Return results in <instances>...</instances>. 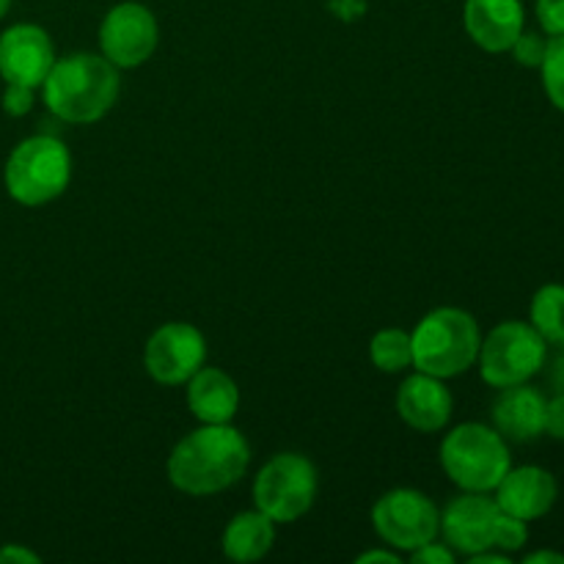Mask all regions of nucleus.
Returning <instances> with one entry per match:
<instances>
[{
    "mask_svg": "<svg viewBox=\"0 0 564 564\" xmlns=\"http://www.w3.org/2000/svg\"><path fill=\"white\" fill-rule=\"evenodd\" d=\"M545 433L551 438L564 441V394H556L554 400H549L545 405Z\"/></svg>",
    "mask_w": 564,
    "mask_h": 564,
    "instance_id": "28",
    "label": "nucleus"
},
{
    "mask_svg": "<svg viewBox=\"0 0 564 564\" xmlns=\"http://www.w3.org/2000/svg\"><path fill=\"white\" fill-rule=\"evenodd\" d=\"M540 75H543V88L549 102L564 113V33L562 36H549Z\"/></svg>",
    "mask_w": 564,
    "mask_h": 564,
    "instance_id": "21",
    "label": "nucleus"
},
{
    "mask_svg": "<svg viewBox=\"0 0 564 564\" xmlns=\"http://www.w3.org/2000/svg\"><path fill=\"white\" fill-rule=\"evenodd\" d=\"M523 564H564V554H556V551H534V554L523 556Z\"/></svg>",
    "mask_w": 564,
    "mask_h": 564,
    "instance_id": "32",
    "label": "nucleus"
},
{
    "mask_svg": "<svg viewBox=\"0 0 564 564\" xmlns=\"http://www.w3.org/2000/svg\"><path fill=\"white\" fill-rule=\"evenodd\" d=\"M42 556L25 545H3L0 549V564H39Z\"/></svg>",
    "mask_w": 564,
    "mask_h": 564,
    "instance_id": "29",
    "label": "nucleus"
},
{
    "mask_svg": "<svg viewBox=\"0 0 564 564\" xmlns=\"http://www.w3.org/2000/svg\"><path fill=\"white\" fill-rule=\"evenodd\" d=\"M53 64V39L44 28L33 25V22H20L0 36V77L6 83L42 88Z\"/></svg>",
    "mask_w": 564,
    "mask_h": 564,
    "instance_id": "12",
    "label": "nucleus"
},
{
    "mask_svg": "<svg viewBox=\"0 0 564 564\" xmlns=\"http://www.w3.org/2000/svg\"><path fill=\"white\" fill-rule=\"evenodd\" d=\"M529 543V523L521 521L516 516H507L501 512L499 521H496V534H494V549L505 551V554H518L523 545Z\"/></svg>",
    "mask_w": 564,
    "mask_h": 564,
    "instance_id": "22",
    "label": "nucleus"
},
{
    "mask_svg": "<svg viewBox=\"0 0 564 564\" xmlns=\"http://www.w3.org/2000/svg\"><path fill=\"white\" fill-rule=\"evenodd\" d=\"M207 364V339L191 323H165L143 345V369L160 386H185Z\"/></svg>",
    "mask_w": 564,
    "mask_h": 564,
    "instance_id": "9",
    "label": "nucleus"
},
{
    "mask_svg": "<svg viewBox=\"0 0 564 564\" xmlns=\"http://www.w3.org/2000/svg\"><path fill=\"white\" fill-rule=\"evenodd\" d=\"M499 516V505L488 494H468V490H463V496L452 499L446 510L441 512L438 534H444L446 545L455 554L474 556L479 551L494 549Z\"/></svg>",
    "mask_w": 564,
    "mask_h": 564,
    "instance_id": "11",
    "label": "nucleus"
},
{
    "mask_svg": "<svg viewBox=\"0 0 564 564\" xmlns=\"http://www.w3.org/2000/svg\"><path fill=\"white\" fill-rule=\"evenodd\" d=\"M372 527L389 549L416 551L441 532V512L427 494L413 488H394L372 507Z\"/></svg>",
    "mask_w": 564,
    "mask_h": 564,
    "instance_id": "8",
    "label": "nucleus"
},
{
    "mask_svg": "<svg viewBox=\"0 0 564 564\" xmlns=\"http://www.w3.org/2000/svg\"><path fill=\"white\" fill-rule=\"evenodd\" d=\"M6 191L22 207H42L64 196L72 180V154L58 138L33 135L6 160Z\"/></svg>",
    "mask_w": 564,
    "mask_h": 564,
    "instance_id": "5",
    "label": "nucleus"
},
{
    "mask_svg": "<svg viewBox=\"0 0 564 564\" xmlns=\"http://www.w3.org/2000/svg\"><path fill=\"white\" fill-rule=\"evenodd\" d=\"M545 47H549V39L540 36V33L534 31H521V36L516 39L510 53L512 58L521 66H527V69H540V64H543L545 58Z\"/></svg>",
    "mask_w": 564,
    "mask_h": 564,
    "instance_id": "23",
    "label": "nucleus"
},
{
    "mask_svg": "<svg viewBox=\"0 0 564 564\" xmlns=\"http://www.w3.org/2000/svg\"><path fill=\"white\" fill-rule=\"evenodd\" d=\"M185 402L202 424H231L240 411V389L229 372L204 364L185 383Z\"/></svg>",
    "mask_w": 564,
    "mask_h": 564,
    "instance_id": "17",
    "label": "nucleus"
},
{
    "mask_svg": "<svg viewBox=\"0 0 564 564\" xmlns=\"http://www.w3.org/2000/svg\"><path fill=\"white\" fill-rule=\"evenodd\" d=\"M9 6H11V0H0V20H3V17H6Z\"/></svg>",
    "mask_w": 564,
    "mask_h": 564,
    "instance_id": "33",
    "label": "nucleus"
},
{
    "mask_svg": "<svg viewBox=\"0 0 564 564\" xmlns=\"http://www.w3.org/2000/svg\"><path fill=\"white\" fill-rule=\"evenodd\" d=\"M463 25L485 53H507L527 25L521 0H466Z\"/></svg>",
    "mask_w": 564,
    "mask_h": 564,
    "instance_id": "15",
    "label": "nucleus"
},
{
    "mask_svg": "<svg viewBox=\"0 0 564 564\" xmlns=\"http://www.w3.org/2000/svg\"><path fill=\"white\" fill-rule=\"evenodd\" d=\"M494 494L501 512L529 523L554 510L556 499H560V485H556L554 474L545 471V468L521 466L510 468Z\"/></svg>",
    "mask_w": 564,
    "mask_h": 564,
    "instance_id": "14",
    "label": "nucleus"
},
{
    "mask_svg": "<svg viewBox=\"0 0 564 564\" xmlns=\"http://www.w3.org/2000/svg\"><path fill=\"white\" fill-rule=\"evenodd\" d=\"M251 466V446L231 424H202L171 449L165 477L185 496H215L240 482Z\"/></svg>",
    "mask_w": 564,
    "mask_h": 564,
    "instance_id": "1",
    "label": "nucleus"
},
{
    "mask_svg": "<svg viewBox=\"0 0 564 564\" xmlns=\"http://www.w3.org/2000/svg\"><path fill=\"white\" fill-rule=\"evenodd\" d=\"M119 69L102 53H72L55 61L42 83L50 113L66 124H94L116 105Z\"/></svg>",
    "mask_w": 564,
    "mask_h": 564,
    "instance_id": "2",
    "label": "nucleus"
},
{
    "mask_svg": "<svg viewBox=\"0 0 564 564\" xmlns=\"http://www.w3.org/2000/svg\"><path fill=\"white\" fill-rule=\"evenodd\" d=\"M455 560H457L455 551H452L446 543H435V540H430V543L419 545L416 551H411L413 564H452Z\"/></svg>",
    "mask_w": 564,
    "mask_h": 564,
    "instance_id": "26",
    "label": "nucleus"
},
{
    "mask_svg": "<svg viewBox=\"0 0 564 564\" xmlns=\"http://www.w3.org/2000/svg\"><path fill=\"white\" fill-rule=\"evenodd\" d=\"M452 411H455V397L446 380L419 369L416 375L402 380L397 391V413L416 433H441L452 422Z\"/></svg>",
    "mask_w": 564,
    "mask_h": 564,
    "instance_id": "13",
    "label": "nucleus"
},
{
    "mask_svg": "<svg viewBox=\"0 0 564 564\" xmlns=\"http://www.w3.org/2000/svg\"><path fill=\"white\" fill-rule=\"evenodd\" d=\"M317 468L301 452H281L273 455L253 479V505L270 521L295 523L312 510L317 499Z\"/></svg>",
    "mask_w": 564,
    "mask_h": 564,
    "instance_id": "7",
    "label": "nucleus"
},
{
    "mask_svg": "<svg viewBox=\"0 0 564 564\" xmlns=\"http://www.w3.org/2000/svg\"><path fill=\"white\" fill-rule=\"evenodd\" d=\"M538 22L549 36L564 33V0H538Z\"/></svg>",
    "mask_w": 564,
    "mask_h": 564,
    "instance_id": "25",
    "label": "nucleus"
},
{
    "mask_svg": "<svg viewBox=\"0 0 564 564\" xmlns=\"http://www.w3.org/2000/svg\"><path fill=\"white\" fill-rule=\"evenodd\" d=\"M160 42V25L143 3L127 0L113 6L99 25V53L116 69H138L154 55Z\"/></svg>",
    "mask_w": 564,
    "mask_h": 564,
    "instance_id": "10",
    "label": "nucleus"
},
{
    "mask_svg": "<svg viewBox=\"0 0 564 564\" xmlns=\"http://www.w3.org/2000/svg\"><path fill=\"white\" fill-rule=\"evenodd\" d=\"M372 562L400 564V556H397L391 549H386V551H367V554H361V556H358V560H356V564H372Z\"/></svg>",
    "mask_w": 564,
    "mask_h": 564,
    "instance_id": "31",
    "label": "nucleus"
},
{
    "mask_svg": "<svg viewBox=\"0 0 564 564\" xmlns=\"http://www.w3.org/2000/svg\"><path fill=\"white\" fill-rule=\"evenodd\" d=\"M33 91H36V88L20 86V83H6V91H3V110H6V113L14 116V119L31 113Z\"/></svg>",
    "mask_w": 564,
    "mask_h": 564,
    "instance_id": "24",
    "label": "nucleus"
},
{
    "mask_svg": "<svg viewBox=\"0 0 564 564\" xmlns=\"http://www.w3.org/2000/svg\"><path fill=\"white\" fill-rule=\"evenodd\" d=\"M446 477L468 494H494L512 468L510 444L496 427L479 422L457 424L441 444Z\"/></svg>",
    "mask_w": 564,
    "mask_h": 564,
    "instance_id": "4",
    "label": "nucleus"
},
{
    "mask_svg": "<svg viewBox=\"0 0 564 564\" xmlns=\"http://www.w3.org/2000/svg\"><path fill=\"white\" fill-rule=\"evenodd\" d=\"M549 383L554 386L556 394H564V345H560V352H556V358L551 361Z\"/></svg>",
    "mask_w": 564,
    "mask_h": 564,
    "instance_id": "30",
    "label": "nucleus"
},
{
    "mask_svg": "<svg viewBox=\"0 0 564 564\" xmlns=\"http://www.w3.org/2000/svg\"><path fill=\"white\" fill-rule=\"evenodd\" d=\"M330 14L341 22H358L369 9V0H325Z\"/></svg>",
    "mask_w": 564,
    "mask_h": 564,
    "instance_id": "27",
    "label": "nucleus"
},
{
    "mask_svg": "<svg viewBox=\"0 0 564 564\" xmlns=\"http://www.w3.org/2000/svg\"><path fill=\"white\" fill-rule=\"evenodd\" d=\"M413 367L433 378L449 380L477 364L482 330L474 314L457 306H438L419 319L411 334Z\"/></svg>",
    "mask_w": 564,
    "mask_h": 564,
    "instance_id": "3",
    "label": "nucleus"
},
{
    "mask_svg": "<svg viewBox=\"0 0 564 564\" xmlns=\"http://www.w3.org/2000/svg\"><path fill=\"white\" fill-rule=\"evenodd\" d=\"M549 361V341L532 328V323L507 319L499 323L479 345V375L494 389L529 383L543 372Z\"/></svg>",
    "mask_w": 564,
    "mask_h": 564,
    "instance_id": "6",
    "label": "nucleus"
},
{
    "mask_svg": "<svg viewBox=\"0 0 564 564\" xmlns=\"http://www.w3.org/2000/svg\"><path fill=\"white\" fill-rule=\"evenodd\" d=\"M369 358L383 375H400L413 367L411 334L402 328H383L369 341Z\"/></svg>",
    "mask_w": 564,
    "mask_h": 564,
    "instance_id": "20",
    "label": "nucleus"
},
{
    "mask_svg": "<svg viewBox=\"0 0 564 564\" xmlns=\"http://www.w3.org/2000/svg\"><path fill=\"white\" fill-rule=\"evenodd\" d=\"M501 394L494 402V427L499 430L501 438L512 444H529L545 435V405L549 400L543 391L529 383L507 386L499 389Z\"/></svg>",
    "mask_w": 564,
    "mask_h": 564,
    "instance_id": "16",
    "label": "nucleus"
},
{
    "mask_svg": "<svg viewBox=\"0 0 564 564\" xmlns=\"http://www.w3.org/2000/svg\"><path fill=\"white\" fill-rule=\"evenodd\" d=\"M529 323L549 345H564V284H545L534 292Z\"/></svg>",
    "mask_w": 564,
    "mask_h": 564,
    "instance_id": "19",
    "label": "nucleus"
},
{
    "mask_svg": "<svg viewBox=\"0 0 564 564\" xmlns=\"http://www.w3.org/2000/svg\"><path fill=\"white\" fill-rule=\"evenodd\" d=\"M275 543V521L262 510H248L231 518L224 529V554L231 562H259Z\"/></svg>",
    "mask_w": 564,
    "mask_h": 564,
    "instance_id": "18",
    "label": "nucleus"
}]
</instances>
